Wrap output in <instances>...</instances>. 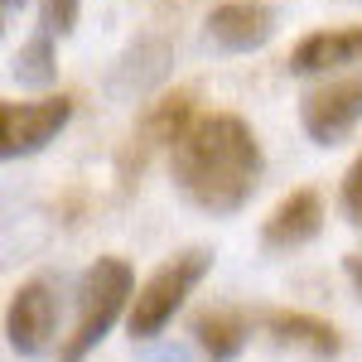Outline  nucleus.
Instances as JSON below:
<instances>
[{
    "instance_id": "obj_15",
    "label": "nucleus",
    "mask_w": 362,
    "mask_h": 362,
    "mask_svg": "<svg viewBox=\"0 0 362 362\" xmlns=\"http://www.w3.org/2000/svg\"><path fill=\"white\" fill-rule=\"evenodd\" d=\"M78 10H83V0H39V15H44V29H54L58 39L78 29Z\"/></svg>"
},
{
    "instance_id": "obj_6",
    "label": "nucleus",
    "mask_w": 362,
    "mask_h": 362,
    "mask_svg": "<svg viewBox=\"0 0 362 362\" xmlns=\"http://www.w3.org/2000/svg\"><path fill=\"white\" fill-rule=\"evenodd\" d=\"M73 121V97H34V102H5L0 107V155L5 160H25L39 155L58 131Z\"/></svg>"
},
{
    "instance_id": "obj_17",
    "label": "nucleus",
    "mask_w": 362,
    "mask_h": 362,
    "mask_svg": "<svg viewBox=\"0 0 362 362\" xmlns=\"http://www.w3.org/2000/svg\"><path fill=\"white\" fill-rule=\"evenodd\" d=\"M20 10H25V0H5V5H0V15H5V25H15V20H20Z\"/></svg>"
},
{
    "instance_id": "obj_9",
    "label": "nucleus",
    "mask_w": 362,
    "mask_h": 362,
    "mask_svg": "<svg viewBox=\"0 0 362 362\" xmlns=\"http://www.w3.org/2000/svg\"><path fill=\"white\" fill-rule=\"evenodd\" d=\"M362 63V25L343 29H314L290 49V73L295 78H319V73H338V68H358Z\"/></svg>"
},
{
    "instance_id": "obj_12",
    "label": "nucleus",
    "mask_w": 362,
    "mask_h": 362,
    "mask_svg": "<svg viewBox=\"0 0 362 362\" xmlns=\"http://www.w3.org/2000/svg\"><path fill=\"white\" fill-rule=\"evenodd\" d=\"M189 334H194V343L203 348L208 362H232L251 343V319L242 309H203V314H194Z\"/></svg>"
},
{
    "instance_id": "obj_10",
    "label": "nucleus",
    "mask_w": 362,
    "mask_h": 362,
    "mask_svg": "<svg viewBox=\"0 0 362 362\" xmlns=\"http://www.w3.org/2000/svg\"><path fill=\"white\" fill-rule=\"evenodd\" d=\"M261 329L271 334V343L300 348L309 358H338V348H343L334 324H324L314 314H300V309H271V314H261Z\"/></svg>"
},
{
    "instance_id": "obj_18",
    "label": "nucleus",
    "mask_w": 362,
    "mask_h": 362,
    "mask_svg": "<svg viewBox=\"0 0 362 362\" xmlns=\"http://www.w3.org/2000/svg\"><path fill=\"white\" fill-rule=\"evenodd\" d=\"M155 362H189V353H184V348H160Z\"/></svg>"
},
{
    "instance_id": "obj_7",
    "label": "nucleus",
    "mask_w": 362,
    "mask_h": 362,
    "mask_svg": "<svg viewBox=\"0 0 362 362\" xmlns=\"http://www.w3.org/2000/svg\"><path fill=\"white\" fill-rule=\"evenodd\" d=\"M276 25L280 20L266 0H223L208 15V39L223 54H251V49H266L271 44Z\"/></svg>"
},
{
    "instance_id": "obj_4",
    "label": "nucleus",
    "mask_w": 362,
    "mask_h": 362,
    "mask_svg": "<svg viewBox=\"0 0 362 362\" xmlns=\"http://www.w3.org/2000/svg\"><path fill=\"white\" fill-rule=\"evenodd\" d=\"M300 126L314 145L334 150L362 126V63L324 87H309L300 97Z\"/></svg>"
},
{
    "instance_id": "obj_11",
    "label": "nucleus",
    "mask_w": 362,
    "mask_h": 362,
    "mask_svg": "<svg viewBox=\"0 0 362 362\" xmlns=\"http://www.w3.org/2000/svg\"><path fill=\"white\" fill-rule=\"evenodd\" d=\"M194 107H198V92L194 87H174V92H165L150 112L140 116V155H136V165L150 155V150H160V145H174V140L184 136L189 126H194Z\"/></svg>"
},
{
    "instance_id": "obj_13",
    "label": "nucleus",
    "mask_w": 362,
    "mask_h": 362,
    "mask_svg": "<svg viewBox=\"0 0 362 362\" xmlns=\"http://www.w3.org/2000/svg\"><path fill=\"white\" fill-rule=\"evenodd\" d=\"M10 78L20 87H49L58 78V49H54V29H39L34 39H25L10 54Z\"/></svg>"
},
{
    "instance_id": "obj_3",
    "label": "nucleus",
    "mask_w": 362,
    "mask_h": 362,
    "mask_svg": "<svg viewBox=\"0 0 362 362\" xmlns=\"http://www.w3.org/2000/svg\"><path fill=\"white\" fill-rule=\"evenodd\" d=\"M213 271V251L208 247H189V251H174L169 261H160L150 280L136 290V300L126 309V334L136 343H150L169 329V319L184 309V300L194 295L203 276Z\"/></svg>"
},
{
    "instance_id": "obj_16",
    "label": "nucleus",
    "mask_w": 362,
    "mask_h": 362,
    "mask_svg": "<svg viewBox=\"0 0 362 362\" xmlns=\"http://www.w3.org/2000/svg\"><path fill=\"white\" fill-rule=\"evenodd\" d=\"M343 276L353 280V290L362 295V256H343Z\"/></svg>"
},
{
    "instance_id": "obj_8",
    "label": "nucleus",
    "mask_w": 362,
    "mask_h": 362,
    "mask_svg": "<svg viewBox=\"0 0 362 362\" xmlns=\"http://www.w3.org/2000/svg\"><path fill=\"white\" fill-rule=\"evenodd\" d=\"M324 232V198L319 189H295L271 208V218L261 223V247L266 251H295L314 242Z\"/></svg>"
},
{
    "instance_id": "obj_1",
    "label": "nucleus",
    "mask_w": 362,
    "mask_h": 362,
    "mask_svg": "<svg viewBox=\"0 0 362 362\" xmlns=\"http://www.w3.org/2000/svg\"><path fill=\"white\" fill-rule=\"evenodd\" d=\"M261 140L237 112L194 116V126L169 145V174L184 203L208 218H232L261 189Z\"/></svg>"
},
{
    "instance_id": "obj_14",
    "label": "nucleus",
    "mask_w": 362,
    "mask_h": 362,
    "mask_svg": "<svg viewBox=\"0 0 362 362\" xmlns=\"http://www.w3.org/2000/svg\"><path fill=\"white\" fill-rule=\"evenodd\" d=\"M338 208H343V218L362 232V155L348 165V174H343V189H338Z\"/></svg>"
},
{
    "instance_id": "obj_2",
    "label": "nucleus",
    "mask_w": 362,
    "mask_h": 362,
    "mask_svg": "<svg viewBox=\"0 0 362 362\" xmlns=\"http://www.w3.org/2000/svg\"><path fill=\"white\" fill-rule=\"evenodd\" d=\"M136 300V276L121 256H97L78 280V319H73V334L63 338V353L58 362H83L102 338L112 334V324L131 309Z\"/></svg>"
},
{
    "instance_id": "obj_5",
    "label": "nucleus",
    "mask_w": 362,
    "mask_h": 362,
    "mask_svg": "<svg viewBox=\"0 0 362 362\" xmlns=\"http://www.w3.org/2000/svg\"><path fill=\"white\" fill-rule=\"evenodd\" d=\"M5 343L20 358H49L58 343V295L44 276L15 285L10 309H5Z\"/></svg>"
}]
</instances>
